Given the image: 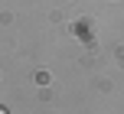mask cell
Masks as SVG:
<instances>
[{"instance_id": "6da1fadb", "label": "cell", "mask_w": 124, "mask_h": 114, "mask_svg": "<svg viewBox=\"0 0 124 114\" xmlns=\"http://www.w3.org/2000/svg\"><path fill=\"white\" fill-rule=\"evenodd\" d=\"M0 114H7V111H3V108H0Z\"/></svg>"}]
</instances>
